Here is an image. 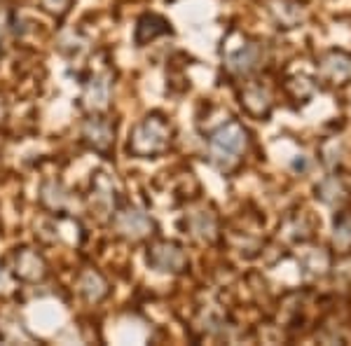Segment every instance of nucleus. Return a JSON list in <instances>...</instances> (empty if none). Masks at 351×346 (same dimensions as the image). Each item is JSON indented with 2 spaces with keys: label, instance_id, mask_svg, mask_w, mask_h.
<instances>
[{
  "label": "nucleus",
  "instance_id": "f257e3e1",
  "mask_svg": "<svg viewBox=\"0 0 351 346\" xmlns=\"http://www.w3.org/2000/svg\"><path fill=\"white\" fill-rule=\"evenodd\" d=\"M173 143V127L162 112H152L145 115L129 134L127 150L129 155L138 157V160H150V157H160L169 152Z\"/></svg>",
  "mask_w": 351,
  "mask_h": 346
},
{
  "label": "nucleus",
  "instance_id": "f03ea898",
  "mask_svg": "<svg viewBox=\"0 0 351 346\" xmlns=\"http://www.w3.org/2000/svg\"><path fill=\"white\" fill-rule=\"evenodd\" d=\"M208 147H211V160L218 164L220 171L230 173L239 166L243 155H246L248 132L241 122L228 120L208 136Z\"/></svg>",
  "mask_w": 351,
  "mask_h": 346
},
{
  "label": "nucleus",
  "instance_id": "7ed1b4c3",
  "mask_svg": "<svg viewBox=\"0 0 351 346\" xmlns=\"http://www.w3.org/2000/svg\"><path fill=\"white\" fill-rule=\"evenodd\" d=\"M148 264L157 271H169V274H183L190 269V258L185 248L176 241H155L148 248Z\"/></svg>",
  "mask_w": 351,
  "mask_h": 346
},
{
  "label": "nucleus",
  "instance_id": "20e7f679",
  "mask_svg": "<svg viewBox=\"0 0 351 346\" xmlns=\"http://www.w3.org/2000/svg\"><path fill=\"white\" fill-rule=\"evenodd\" d=\"M112 227L127 241H143L155 232V223L134 206H122L117 213H112Z\"/></svg>",
  "mask_w": 351,
  "mask_h": 346
},
{
  "label": "nucleus",
  "instance_id": "39448f33",
  "mask_svg": "<svg viewBox=\"0 0 351 346\" xmlns=\"http://www.w3.org/2000/svg\"><path fill=\"white\" fill-rule=\"evenodd\" d=\"M239 103L253 120H267L274 108V92L263 80H251L239 92Z\"/></svg>",
  "mask_w": 351,
  "mask_h": 346
},
{
  "label": "nucleus",
  "instance_id": "423d86ee",
  "mask_svg": "<svg viewBox=\"0 0 351 346\" xmlns=\"http://www.w3.org/2000/svg\"><path fill=\"white\" fill-rule=\"evenodd\" d=\"M316 73L328 87H342L351 75V59L349 54L330 49V52L321 54L316 61Z\"/></svg>",
  "mask_w": 351,
  "mask_h": 346
},
{
  "label": "nucleus",
  "instance_id": "0eeeda50",
  "mask_svg": "<svg viewBox=\"0 0 351 346\" xmlns=\"http://www.w3.org/2000/svg\"><path fill=\"white\" fill-rule=\"evenodd\" d=\"M82 138L101 157H110L112 147H115V124L106 117H89L84 122Z\"/></svg>",
  "mask_w": 351,
  "mask_h": 346
},
{
  "label": "nucleus",
  "instance_id": "6e6552de",
  "mask_svg": "<svg viewBox=\"0 0 351 346\" xmlns=\"http://www.w3.org/2000/svg\"><path fill=\"white\" fill-rule=\"evenodd\" d=\"M185 227L195 239H199L204 243H213L220 234V225H218V215L211 211V208H197L188 215L185 220Z\"/></svg>",
  "mask_w": 351,
  "mask_h": 346
},
{
  "label": "nucleus",
  "instance_id": "1a4fd4ad",
  "mask_svg": "<svg viewBox=\"0 0 351 346\" xmlns=\"http://www.w3.org/2000/svg\"><path fill=\"white\" fill-rule=\"evenodd\" d=\"M14 274L24 281H43L47 276V264L33 248H21L14 255Z\"/></svg>",
  "mask_w": 351,
  "mask_h": 346
},
{
  "label": "nucleus",
  "instance_id": "9d476101",
  "mask_svg": "<svg viewBox=\"0 0 351 346\" xmlns=\"http://www.w3.org/2000/svg\"><path fill=\"white\" fill-rule=\"evenodd\" d=\"M263 59H265V52H263V47H260V42H248V45H243L241 49H237L234 54H230L228 66L234 75H251V73H256L260 68Z\"/></svg>",
  "mask_w": 351,
  "mask_h": 346
},
{
  "label": "nucleus",
  "instance_id": "9b49d317",
  "mask_svg": "<svg viewBox=\"0 0 351 346\" xmlns=\"http://www.w3.org/2000/svg\"><path fill=\"white\" fill-rule=\"evenodd\" d=\"M167 33H171V24H169L164 16H160V14H143L138 19V24H136L134 40H136L138 47H143V45L152 42L155 38H160V36H167Z\"/></svg>",
  "mask_w": 351,
  "mask_h": 346
},
{
  "label": "nucleus",
  "instance_id": "f8f14e48",
  "mask_svg": "<svg viewBox=\"0 0 351 346\" xmlns=\"http://www.w3.org/2000/svg\"><path fill=\"white\" fill-rule=\"evenodd\" d=\"M269 12L274 14V21L281 28H295L304 19V3L300 0H271Z\"/></svg>",
  "mask_w": 351,
  "mask_h": 346
},
{
  "label": "nucleus",
  "instance_id": "ddd939ff",
  "mask_svg": "<svg viewBox=\"0 0 351 346\" xmlns=\"http://www.w3.org/2000/svg\"><path fill=\"white\" fill-rule=\"evenodd\" d=\"M110 75H94L92 80H89L87 89H84V108H89V110H101V108L108 106V99H110Z\"/></svg>",
  "mask_w": 351,
  "mask_h": 346
},
{
  "label": "nucleus",
  "instance_id": "4468645a",
  "mask_svg": "<svg viewBox=\"0 0 351 346\" xmlns=\"http://www.w3.org/2000/svg\"><path fill=\"white\" fill-rule=\"evenodd\" d=\"M316 195L326 203H330V206H342V203L349 201V187L344 185V180L337 178V175H328V178L321 180V185L316 187Z\"/></svg>",
  "mask_w": 351,
  "mask_h": 346
},
{
  "label": "nucleus",
  "instance_id": "2eb2a0df",
  "mask_svg": "<svg viewBox=\"0 0 351 346\" xmlns=\"http://www.w3.org/2000/svg\"><path fill=\"white\" fill-rule=\"evenodd\" d=\"M80 293L84 297L89 299V302H101V299L108 295V283H106L104 276L99 274V271L94 269H87L84 274L80 276Z\"/></svg>",
  "mask_w": 351,
  "mask_h": 346
},
{
  "label": "nucleus",
  "instance_id": "dca6fc26",
  "mask_svg": "<svg viewBox=\"0 0 351 346\" xmlns=\"http://www.w3.org/2000/svg\"><path fill=\"white\" fill-rule=\"evenodd\" d=\"M332 246L337 253H351V213H339V218H335Z\"/></svg>",
  "mask_w": 351,
  "mask_h": 346
},
{
  "label": "nucleus",
  "instance_id": "f3484780",
  "mask_svg": "<svg viewBox=\"0 0 351 346\" xmlns=\"http://www.w3.org/2000/svg\"><path fill=\"white\" fill-rule=\"evenodd\" d=\"M43 3V8L47 10L49 14H54V16H64L68 10H71V5H73V0H40Z\"/></svg>",
  "mask_w": 351,
  "mask_h": 346
},
{
  "label": "nucleus",
  "instance_id": "a211bd4d",
  "mask_svg": "<svg viewBox=\"0 0 351 346\" xmlns=\"http://www.w3.org/2000/svg\"><path fill=\"white\" fill-rule=\"evenodd\" d=\"M0 54H3V40H0Z\"/></svg>",
  "mask_w": 351,
  "mask_h": 346
},
{
  "label": "nucleus",
  "instance_id": "6ab92c4d",
  "mask_svg": "<svg viewBox=\"0 0 351 346\" xmlns=\"http://www.w3.org/2000/svg\"><path fill=\"white\" fill-rule=\"evenodd\" d=\"M349 106H351V99H349Z\"/></svg>",
  "mask_w": 351,
  "mask_h": 346
}]
</instances>
